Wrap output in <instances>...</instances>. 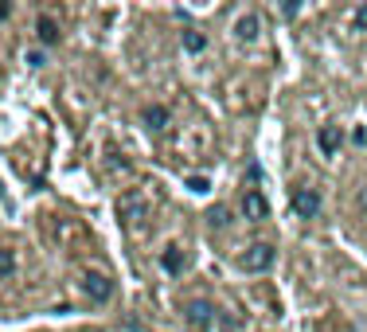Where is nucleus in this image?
<instances>
[{
  "instance_id": "f257e3e1",
  "label": "nucleus",
  "mask_w": 367,
  "mask_h": 332,
  "mask_svg": "<svg viewBox=\"0 0 367 332\" xmlns=\"http://www.w3.org/2000/svg\"><path fill=\"white\" fill-rule=\"evenodd\" d=\"M273 258H278V251H273L270 243H254L243 258H238V266H243L246 273H262V270H270V266H273Z\"/></svg>"
},
{
  "instance_id": "f03ea898",
  "label": "nucleus",
  "mask_w": 367,
  "mask_h": 332,
  "mask_svg": "<svg viewBox=\"0 0 367 332\" xmlns=\"http://www.w3.org/2000/svg\"><path fill=\"white\" fill-rule=\"evenodd\" d=\"M82 289H86L90 301H110V297H114L110 273H98V270H86V273H82Z\"/></svg>"
},
{
  "instance_id": "7ed1b4c3",
  "label": "nucleus",
  "mask_w": 367,
  "mask_h": 332,
  "mask_svg": "<svg viewBox=\"0 0 367 332\" xmlns=\"http://www.w3.org/2000/svg\"><path fill=\"white\" fill-rule=\"evenodd\" d=\"M293 211L301 215V219H313V215L321 211V196H316L313 188H293Z\"/></svg>"
},
{
  "instance_id": "20e7f679",
  "label": "nucleus",
  "mask_w": 367,
  "mask_h": 332,
  "mask_svg": "<svg viewBox=\"0 0 367 332\" xmlns=\"http://www.w3.org/2000/svg\"><path fill=\"white\" fill-rule=\"evenodd\" d=\"M211 305H207V301H188V305H184V317H188V325L191 328H196V332H203L207 325H211Z\"/></svg>"
},
{
  "instance_id": "39448f33",
  "label": "nucleus",
  "mask_w": 367,
  "mask_h": 332,
  "mask_svg": "<svg viewBox=\"0 0 367 332\" xmlns=\"http://www.w3.org/2000/svg\"><path fill=\"white\" fill-rule=\"evenodd\" d=\"M243 211H246V219H266V215H270V203H266V196L262 192H246L243 196Z\"/></svg>"
},
{
  "instance_id": "423d86ee",
  "label": "nucleus",
  "mask_w": 367,
  "mask_h": 332,
  "mask_svg": "<svg viewBox=\"0 0 367 332\" xmlns=\"http://www.w3.org/2000/svg\"><path fill=\"white\" fill-rule=\"evenodd\" d=\"M145 211H149V203L145 199H137V196H125L121 203H118V215L125 223H137V219H145Z\"/></svg>"
},
{
  "instance_id": "0eeeda50",
  "label": "nucleus",
  "mask_w": 367,
  "mask_h": 332,
  "mask_svg": "<svg viewBox=\"0 0 367 332\" xmlns=\"http://www.w3.org/2000/svg\"><path fill=\"white\" fill-rule=\"evenodd\" d=\"M258 28H262V20H258V12H246V16H238V24H235V36L238 39H258Z\"/></svg>"
},
{
  "instance_id": "6e6552de",
  "label": "nucleus",
  "mask_w": 367,
  "mask_h": 332,
  "mask_svg": "<svg viewBox=\"0 0 367 332\" xmlns=\"http://www.w3.org/2000/svg\"><path fill=\"white\" fill-rule=\"evenodd\" d=\"M36 36H39V44H47V47L59 44V24H55L51 16H39V20H36Z\"/></svg>"
},
{
  "instance_id": "1a4fd4ad",
  "label": "nucleus",
  "mask_w": 367,
  "mask_h": 332,
  "mask_svg": "<svg viewBox=\"0 0 367 332\" xmlns=\"http://www.w3.org/2000/svg\"><path fill=\"white\" fill-rule=\"evenodd\" d=\"M316 145H321V153H324V156H332V153L340 149V129L324 126L321 133H316Z\"/></svg>"
},
{
  "instance_id": "9d476101",
  "label": "nucleus",
  "mask_w": 367,
  "mask_h": 332,
  "mask_svg": "<svg viewBox=\"0 0 367 332\" xmlns=\"http://www.w3.org/2000/svg\"><path fill=\"white\" fill-rule=\"evenodd\" d=\"M145 126L153 133L169 129V110H164V106H149V110H145Z\"/></svg>"
},
{
  "instance_id": "9b49d317",
  "label": "nucleus",
  "mask_w": 367,
  "mask_h": 332,
  "mask_svg": "<svg viewBox=\"0 0 367 332\" xmlns=\"http://www.w3.org/2000/svg\"><path fill=\"white\" fill-rule=\"evenodd\" d=\"M161 266H164L169 273H180V270H184V254H180V246H169V251L161 254Z\"/></svg>"
},
{
  "instance_id": "f8f14e48",
  "label": "nucleus",
  "mask_w": 367,
  "mask_h": 332,
  "mask_svg": "<svg viewBox=\"0 0 367 332\" xmlns=\"http://www.w3.org/2000/svg\"><path fill=\"white\" fill-rule=\"evenodd\" d=\"M184 47H188V51H203V47H207V39H203V31H196V28H188V31H184Z\"/></svg>"
},
{
  "instance_id": "ddd939ff",
  "label": "nucleus",
  "mask_w": 367,
  "mask_h": 332,
  "mask_svg": "<svg viewBox=\"0 0 367 332\" xmlns=\"http://www.w3.org/2000/svg\"><path fill=\"white\" fill-rule=\"evenodd\" d=\"M16 273V254L8 246H0V278H12Z\"/></svg>"
},
{
  "instance_id": "4468645a",
  "label": "nucleus",
  "mask_w": 367,
  "mask_h": 332,
  "mask_svg": "<svg viewBox=\"0 0 367 332\" xmlns=\"http://www.w3.org/2000/svg\"><path fill=\"white\" fill-rule=\"evenodd\" d=\"M207 219H211L215 227H223V223H227V207H211V215H207Z\"/></svg>"
},
{
  "instance_id": "2eb2a0df",
  "label": "nucleus",
  "mask_w": 367,
  "mask_h": 332,
  "mask_svg": "<svg viewBox=\"0 0 367 332\" xmlns=\"http://www.w3.org/2000/svg\"><path fill=\"white\" fill-rule=\"evenodd\" d=\"M356 28H360V31H367V4H360V8H356Z\"/></svg>"
},
{
  "instance_id": "dca6fc26",
  "label": "nucleus",
  "mask_w": 367,
  "mask_h": 332,
  "mask_svg": "<svg viewBox=\"0 0 367 332\" xmlns=\"http://www.w3.org/2000/svg\"><path fill=\"white\" fill-rule=\"evenodd\" d=\"M188 188H191V192H207V180H203V176H191Z\"/></svg>"
},
{
  "instance_id": "f3484780",
  "label": "nucleus",
  "mask_w": 367,
  "mask_h": 332,
  "mask_svg": "<svg viewBox=\"0 0 367 332\" xmlns=\"http://www.w3.org/2000/svg\"><path fill=\"white\" fill-rule=\"evenodd\" d=\"M8 12H12V4H4V0H0V20H4Z\"/></svg>"
},
{
  "instance_id": "a211bd4d",
  "label": "nucleus",
  "mask_w": 367,
  "mask_h": 332,
  "mask_svg": "<svg viewBox=\"0 0 367 332\" xmlns=\"http://www.w3.org/2000/svg\"><path fill=\"white\" fill-rule=\"evenodd\" d=\"M363 207H367V192H363Z\"/></svg>"
}]
</instances>
